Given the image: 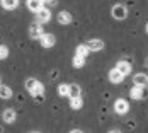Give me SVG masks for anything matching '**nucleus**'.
Returning a JSON list of instances; mask_svg holds the SVG:
<instances>
[{"instance_id":"nucleus-26","label":"nucleus","mask_w":148,"mask_h":133,"mask_svg":"<svg viewBox=\"0 0 148 133\" xmlns=\"http://www.w3.org/2000/svg\"><path fill=\"white\" fill-rule=\"evenodd\" d=\"M0 85H2V80H0Z\"/></svg>"},{"instance_id":"nucleus-20","label":"nucleus","mask_w":148,"mask_h":133,"mask_svg":"<svg viewBox=\"0 0 148 133\" xmlns=\"http://www.w3.org/2000/svg\"><path fill=\"white\" fill-rule=\"evenodd\" d=\"M80 92H82V90H80V85H77V84H70V96H68L70 99H72V97H78Z\"/></svg>"},{"instance_id":"nucleus-11","label":"nucleus","mask_w":148,"mask_h":133,"mask_svg":"<svg viewBox=\"0 0 148 133\" xmlns=\"http://www.w3.org/2000/svg\"><path fill=\"white\" fill-rule=\"evenodd\" d=\"M43 3H45V0H27V9L36 14L39 9H43Z\"/></svg>"},{"instance_id":"nucleus-4","label":"nucleus","mask_w":148,"mask_h":133,"mask_svg":"<svg viewBox=\"0 0 148 133\" xmlns=\"http://www.w3.org/2000/svg\"><path fill=\"white\" fill-rule=\"evenodd\" d=\"M49 19H51V10L49 9H39L38 12H36V21L38 22H41V24H46V22H49Z\"/></svg>"},{"instance_id":"nucleus-8","label":"nucleus","mask_w":148,"mask_h":133,"mask_svg":"<svg viewBox=\"0 0 148 133\" xmlns=\"http://www.w3.org/2000/svg\"><path fill=\"white\" fill-rule=\"evenodd\" d=\"M109 80H111L112 84H121V82L124 80V75L121 74L116 67H114L112 70H109Z\"/></svg>"},{"instance_id":"nucleus-27","label":"nucleus","mask_w":148,"mask_h":133,"mask_svg":"<svg viewBox=\"0 0 148 133\" xmlns=\"http://www.w3.org/2000/svg\"><path fill=\"white\" fill-rule=\"evenodd\" d=\"M34 133H38V132H34Z\"/></svg>"},{"instance_id":"nucleus-15","label":"nucleus","mask_w":148,"mask_h":133,"mask_svg":"<svg viewBox=\"0 0 148 133\" xmlns=\"http://www.w3.org/2000/svg\"><path fill=\"white\" fill-rule=\"evenodd\" d=\"M12 97V89L7 85H0V99H10Z\"/></svg>"},{"instance_id":"nucleus-19","label":"nucleus","mask_w":148,"mask_h":133,"mask_svg":"<svg viewBox=\"0 0 148 133\" xmlns=\"http://www.w3.org/2000/svg\"><path fill=\"white\" fill-rule=\"evenodd\" d=\"M70 106H72V109H82V106H84V99H82V96H78V97H72V99H70Z\"/></svg>"},{"instance_id":"nucleus-24","label":"nucleus","mask_w":148,"mask_h":133,"mask_svg":"<svg viewBox=\"0 0 148 133\" xmlns=\"http://www.w3.org/2000/svg\"><path fill=\"white\" fill-rule=\"evenodd\" d=\"M70 133H84V132H80V130H72Z\"/></svg>"},{"instance_id":"nucleus-2","label":"nucleus","mask_w":148,"mask_h":133,"mask_svg":"<svg viewBox=\"0 0 148 133\" xmlns=\"http://www.w3.org/2000/svg\"><path fill=\"white\" fill-rule=\"evenodd\" d=\"M45 34V29H43V24L41 22H34L29 26V38L31 39H41V36Z\"/></svg>"},{"instance_id":"nucleus-7","label":"nucleus","mask_w":148,"mask_h":133,"mask_svg":"<svg viewBox=\"0 0 148 133\" xmlns=\"http://www.w3.org/2000/svg\"><path fill=\"white\" fill-rule=\"evenodd\" d=\"M143 96H145V87L133 85V87H131V90H130V97H131V99H134V101L143 99Z\"/></svg>"},{"instance_id":"nucleus-18","label":"nucleus","mask_w":148,"mask_h":133,"mask_svg":"<svg viewBox=\"0 0 148 133\" xmlns=\"http://www.w3.org/2000/svg\"><path fill=\"white\" fill-rule=\"evenodd\" d=\"M58 96L68 97V96H70V84H60L58 85Z\"/></svg>"},{"instance_id":"nucleus-13","label":"nucleus","mask_w":148,"mask_h":133,"mask_svg":"<svg viewBox=\"0 0 148 133\" xmlns=\"http://www.w3.org/2000/svg\"><path fill=\"white\" fill-rule=\"evenodd\" d=\"M2 118H3L5 123H14L15 118H17V114H15L14 109H5V111H3V114H2Z\"/></svg>"},{"instance_id":"nucleus-3","label":"nucleus","mask_w":148,"mask_h":133,"mask_svg":"<svg viewBox=\"0 0 148 133\" xmlns=\"http://www.w3.org/2000/svg\"><path fill=\"white\" fill-rule=\"evenodd\" d=\"M114 111L118 113V114H126L128 111H130V103L126 101V99H116V103H114Z\"/></svg>"},{"instance_id":"nucleus-5","label":"nucleus","mask_w":148,"mask_h":133,"mask_svg":"<svg viewBox=\"0 0 148 133\" xmlns=\"http://www.w3.org/2000/svg\"><path fill=\"white\" fill-rule=\"evenodd\" d=\"M39 43L43 48H53L55 43H56V38L53 36V34H49V32H45L43 36H41V39H39Z\"/></svg>"},{"instance_id":"nucleus-17","label":"nucleus","mask_w":148,"mask_h":133,"mask_svg":"<svg viewBox=\"0 0 148 133\" xmlns=\"http://www.w3.org/2000/svg\"><path fill=\"white\" fill-rule=\"evenodd\" d=\"M75 53H77V55H80V57H85V58H87V55L90 53L87 43H85V44H78V46L75 48Z\"/></svg>"},{"instance_id":"nucleus-22","label":"nucleus","mask_w":148,"mask_h":133,"mask_svg":"<svg viewBox=\"0 0 148 133\" xmlns=\"http://www.w3.org/2000/svg\"><path fill=\"white\" fill-rule=\"evenodd\" d=\"M46 2H49L51 5H56V0H45V3H46Z\"/></svg>"},{"instance_id":"nucleus-9","label":"nucleus","mask_w":148,"mask_h":133,"mask_svg":"<svg viewBox=\"0 0 148 133\" xmlns=\"http://www.w3.org/2000/svg\"><path fill=\"white\" fill-rule=\"evenodd\" d=\"M133 84L134 85H140V87H148V75L147 74H136L133 77Z\"/></svg>"},{"instance_id":"nucleus-21","label":"nucleus","mask_w":148,"mask_h":133,"mask_svg":"<svg viewBox=\"0 0 148 133\" xmlns=\"http://www.w3.org/2000/svg\"><path fill=\"white\" fill-rule=\"evenodd\" d=\"M9 57V48L5 44H0V60H5Z\"/></svg>"},{"instance_id":"nucleus-16","label":"nucleus","mask_w":148,"mask_h":133,"mask_svg":"<svg viewBox=\"0 0 148 133\" xmlns=\"http://www.w3.org/2000/svg\"><path fill=\"white\" fill-rule=\"evenodd\" d=\"M72 65H73V68H82L85 65V57H80V55L75 53L73 60H72Z\"/></svg>"},{"instance_id":"nucleus-12","label":"nucleus","mask_w":148,"mask_h":133,"mask_svg":"<svg viewBox=\"0 0 148 133\" xmlns=\"http://www.w3.org/2000/svg\"><path fill=\"white\" fill-rule=\"evenodd\" d=\"M73 21V17H72V14L70 12H66V10H61L58 14V22L60 24H70Z\"/></svg>"},{"instance_id":"nucleus-23","label":"nucleus","mask_w":148,"mask_h":133,"mask_svg":"<svg viewBox=\"0 0 148 133\" xmlns=\"http://www.w3.org/2000/svg\"><path fill=\"white\" fill-rule=\"evenodd\" d=\"M107 133H123V132H121V130H109Z\"/></svg>"},{"instance_id":"nucleus-14","label":"nucleus","mask_w":148,"mask_h":133,"mask_svg":"<svg viewBox=\"0 0 148 133\" xmlns=\"http://www.w3.org/2000/svg\"><path fill=\"white\" fill-rule=\"evenodd\" d=\"M0 3H2V7L5 10H14L19 5V0H0Z\"/></svg>"},{"instance_id":"nucleus-1","label":"nucleus","mask_w":148,"mask_h":133,"mask_svg":"<svg viewBox=\"0 0 148 133\" xmlns=\"http://www.w3.org/2000/svg\"><path fill=\"white\" fill-rule=\"evenodd\" d=\"M111 15H112L116 21H124L126 15H128V10H126V7H124L123 3H116V5H112V9H111Z\"/></svg>"},{"instance_id":"nucleus-6","label":"nucleus","mask_w":148,"mask_h":133,"mask_svg":"<svg viewBox=\"0 0 148 133\" xmlns=\"http://www.w3.org/2000/svg\"><path fill=\"white\" fill-rule=\"evenodd\" d=\"M116 68H118L124 77L131 74V63H130V61H126V60H119L118 63H116Z\"/></svg>"},{"instance_id":"nucleus-10","label":"nucleus","mask_w":148,"mask_h":133,"mask_svg":"<svg viewBox=\"0 0 148 133\" xmlns=\"http://www.w3.org/2000/svg\"><path fill=\"white\" fill-rule=\"evenodd\" d=\"M87 46H89L90 51H102L104 41L102 39H90V41H87Z\"/></svg>"},{"instance_id":"nucleus-25","label":"nucleus","mask_w":148,"mask_h":133,"mask_svg":"<svg viewBox=\"0 0 148 133\" xmlns=\"http://www.w3.org/2000/svg\"><path fill=\"white\" fill-rule=\"evenodd\" d=\"M145 29H147V34H148V22H147V26H145Z\"/></svg>"}]
</instances>
